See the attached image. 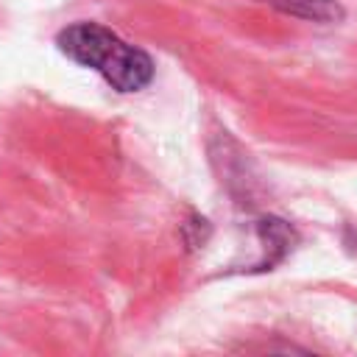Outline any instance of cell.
<instances>
[{
  "label": "cell",
  "mask_w": 357,
  "mask_h": 357,
  "mask_svg": "<svg viewBox=\"0 0 357 357\" xmlns=\"http://www.w3.org/2000/svg\"><path fill=\"white\" fill-rule=\"evenodd\" d=\"M279 6H284L287 11L293 14H301V17H312V20H321V22H332V20H340L343 11L337 3L332 0H282Z\"/></svg>",
  "instance_id": "7a4b0ae2"
},
{
  "label": "cell",
  "mask_w": 357,
  "mask_h": 357,
  "mask_svg": "<svg viewBox=\"0 0 357 357\" xmlns=\"http://www.w3.org/2000/svg\"><path fill=\"white\" fill-rule=\"evenodd\" d=\"M56 45L67 59L100 73L117 92H139L153 78L151 56L98 22H75L64 28L56 36Z\"/></svg>",
  "instance_id": "6da1fadb"
}]
</instances>
